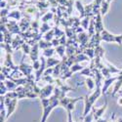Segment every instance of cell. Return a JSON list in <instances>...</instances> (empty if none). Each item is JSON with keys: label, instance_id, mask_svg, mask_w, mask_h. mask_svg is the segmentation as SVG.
Segmentation results:
<instances>
[{"label": "cell", "instance_id": "6da1fadb", "mask_svg": "<svg viewBox=\"0 0 122 122\" xmlns=\"http://www.w3.org/2000/svg\"><path fill=\"white\" fill-rule=\"evenodd\" d=\"M41 102L43 105V116H42L41 122H46L47 117L51 112V110L58 105H60V98L54 95L50 99H41Z\"/></svg>", "mask_w": 122, "mask_h": 122}, {"label": "cell", "instance_id": "7a4b0ae2", "mask_svg": "<svg viewBox=\"0 0 122 122\" xmlns=\"http://www.w3.org/2000/svg\"><path fill=\"white\" fill-rule=\"evenodd\" d=\"M102 95V90L100 86H97L96 91L90 96H85V107H84V112H83V117L87 116L90 113V110L92 109L94 103L97 101V99Z\"/></svg>", "mask_w": 122, "mask_h": 122}, {"label": "cell", "instance_id": "3957f363", "mask_svg": "<svg viewBox=\"0 0 122 122\" xmlns=\"http://www.w3.org/2000/svg\"><path fill=\"white\" fill-rule=\"evenodd\" d=\"M18 99H9L5 97V104L7 107V118L13 113V111L16 109V105H17Z\"/></svg>", "mask_w": 122, "mask_h": 122}, {"label": "cell", "instance_id": "277c9868", "mask_svg": "<svg viewBox=\"0 0 122 122\" xmlns=\"http://www.w3.org/2000/svg\"><path fill=\"white\" fill-rule=\"evenodd\" d=\"M54 90H55V88H54L53 85H47L44 88L40 89V93H39L40 99H46V98H48L49 96L52 95Z\"/></svg>", "mask_w": 122, "mask_h": 122}, {"label": "cell", "instance_id": "5b68a950", "mask_svg": "<svg viewBox=\"0 0 122 122\" xmlns=\"http://www.w3.org/2000/svg\"><path fill=\"white\" fill-rule=\"evenodd\" d=\"M107 101H106V104L100 108H97V107H92V112L94 114V119L95 120H98L99 118L102 117V115L104 114V112L107 109Z\"/></svg>", "mask_w": 122, "mask_h": 122}, {"label": "cell", "instance_id": "8992f818", "mask_svg": "<svg viewBox=\"0 0 122 122\" xmlns=\"http://www.w3.org/2000/svg\"><path fill=\"white\" fill-rule=\"evenodd\" d=\"M101 39L106 42H115L116 43V35L110 34L108 31H107L105 29L101 32Z\"/></svg>", "mask_w": 122, "mask_h": 122}, {"label": "cell", "instance_id": "52a82bcc", "mask_svg": "<svg viewBox=\"0 0 122 122\" xmlns=\"http://www.w3.org/2000/svg\"><path fill=\"white\" fill-rule=\"evenodd\" d=\"M117 80V76L116 77H110V78H106L105 82H104V86L102 88V94H106L107 90L108 89V87L111 85V83L114 82V81Z\"/></svg>", "mask_w": 122, "mask_h": 122}, {"label": "cell", "instance_id": "ba28073f", "mask_svg": "<svg viewBox=\"0 0 122 122\" xmlns=\"http://www.w3.org/2000/svg\"><path fill=\"white\" fill-rule=\"evenodd\" d=\"M19 67H20V69H21L22 71H23L27 77L30 78V73H31V70H32V67H31V66H27V65H25V64L22 62V65L20 66Z\"/></svg>", "mask_w": 122, "mask_h": 122}, {"label": "cell", "instance_id": "9c48e42d", "mask_svg": "<svg viewBox=\"0 0 122 122\" xmlns=\"http://www.w3.org/2000/svg\"><path fill=\"white\" fill-rule=\"evenodd\" d=\"M45 67H46V66H45V60H44L43 57H41V66H40V68H39L38 70H36V74H35L37 81L40 79V76L43 74L44 70H45Z\"/></svg>", "mask_w": 122, "mask_h": 122}, {"label": "cell", "instance_id": "30bf717a", "mask_svg": "<svg viewBox=\"0 0 122 122\" xmlns=\"http://www.w3.org/2000/svg\"><path fill=\"white\" fill-rule=\"evenodd\" d=\"M121 86H122V72H121L120 75L117 76V80H116V83H115V87H114V90H113L112 96H115V94L118 92V90L120 89Z\"/></svg>", "mask_w": 122, "mask_h": 122}, {"label": "cell", "instance_id": "8fae6325", "mask_svg": "<svg viewBox=\"0 0 122 122\" xmlns=\"http://www.w3.org/2000/svg\"><path fill=\"white\" fill-rule=\"evenodd\" d=\"M96 32H102L104 30V25L102 24V20H101V15L99 14L97 17V21H96Z\"/></svg>", "mask_w": 122, "mask_h": 122}, {"label": "cell", "instance_id": "7c38bea8", "mask_svg": "<svg viewBox=\"0 0 122 122\" xmlns=\"http://www.w3.org/2000/svg\"><path fill=\"white\" fill-rule=\"evenodd\" d=\"M106 64H107V68L109 69L110 73H121V72H122V70H120V69L116 68V67H115V66H113L112 65H110L108 62H106Z\"/></svg>", "mask_w": 122, "mask_h": 122}, {"label": "cell", "instance_id": "4fadbf2b", "mask_svg": "<svg viewBox=\"0 0 122 122\" xmlns=\"http://www.w3.org/2000/svg\"><path fill=\"white\" fill-rule=\"evenodd\" d=\"M37 49H38V45H35V46H34V48L31 50V54H30V58H31L32 62H35V61H37V56H38Z\"/></svg>", "mask_w": 122, "mask_h": 122}, {"label": "cell", "instance_id": "5bb4252c", "mask_svg": "<svg viewBox=\"0 0 122 122\" xmlns=\"http://www.w3.org/2000/svg\"><path fill=\"white\" fill-rule=\"evenodd\" d=\"M85 82L87 84V87L90 91H92L94 88H95V83H94V80L91 78V77H88L86 80H85Z\"/></svg>", "mask_w": 122, "mask_h": 122}, {"label": "cell", "instance_id": "9a60e30c", "mask_svg": "<svg viewBox=\"0 0 122 122\" xmlns=\"http://www.w3.org/2000/svg\"><path fill=\"white\" fill-rule=\"evenodd\" d=\"M60 63V61L56 60V59H53V58H48V61H47V67H52L53 66H56Z\"/></svg>", "mask_w": 122, "mask_h": 122}, {"label": "cell", "instance_id": "2e32d148", "mask_svg": "<svg viewBox=\"0 0 122 122\" xmlns=\"http://www.w3.org/2000/svg\"><path fill=\"white\" fill-rule=\"evenodd\" d=\"M108 4L107 1H103L102 2V7H101V14L106 15L107 12V9H108Z\"/></svg>", "mask_w": 122, "mask_h": 122}, {"label": "cell", "instance_id": "e0dca14e", "mask_svg": "<svg viewBox=\"0 0 122 122\" xmlns=\"http://www.w3.org/2000/svg\"><path fill=\"white\" fill-rule=\"evenodd\" d=\"M56 51L58 52V54L60 55V57L61 58H65V46H63V45H60V46H58L57 48H56Z\"/></svg>", "mask_w": 122, "mask_h": 122}, {"label": "cell", "instance_id": "ac0fdd59", "mask_svg": "<svg viewBox=\"0 0 122 122\" xmlns=\"http://www.w3.org/2000/svg\"><path fill=\"white\" fill-rule=\"evenodd\" d=\"M82 69H83V66H81L79 64H74V65H72L71 68H70V71L73 73V72H76V71H81Z\"/></svg>", "mask_w": 122, "mask_h": 122}, {"label": "cell", "instance_id": "d6986e66", "mask_svg": "<svg viewBox=\"0 0 122 122\" xmlns=\"http://www.w3.org/2000/svg\"><path fill=\"white\" fill-rule=\"evenodd\" d=\"M51 45H52V43L48 41H39V47L42 49H48L51 47Z\"/></svg>", "mask_w": 122, "mask_h": 122}, {"label": "cell", "instance_id": "ffe728a7", "mask_svg": "<svg viewBox=\"0 0 122 122\" xmlns=\"http://www.w3.org/2000/svg\"><path fill=\"white\" fill-rule=\"evenodd\" d=\"M5 85H6V87L8 88V90H9V89H10V90H15V89H16V86H17L16 83L12 82V81H9V80L5 81Z\"/></svg>", "mask_w": 122, "mask_h": 122}, {"label": "cell", "instance_id": "44dd1931", "mask_svg": "<svg viewBox=\"0 0 122 122\" xmlns=\"http://www.w3.org/2000/svg\"><path fill=\"white\" fill-rule=\"evenodd\" d=\"M87 60H89V58L86 55L81 54L75 58V64H78V62H82V61H87Z\"/></svg>", "mask_w": 122, "mask_h": 122}, {"label": "cell", "instance_id": "7402d4cb", "mask_svg": "<svg viewBox=\"0 0 122 122\" xmlns=\"http://www.w3.org/2000/svg\"><path fill=\"white\" fill-rule=\"evenodd\" d=\"M54 52H55V50L54 49H52V48H48V49H45L44 50V56H46V57H48V58H51V56H52L53 54H54Z\"/></svg>", "mask_w": 122, "mask_h": 122}, {"label": "cell", "instance_id": "603a6c76", "mask_svg": "<svg viewBox=\"0 0 122 122\" xmlns=\"http://www.w3.org/2000/svg\"><path fill=\"white\" fill-rule=\"evenodd\" d=\"M85 54L87 55V57L88 58H90V59H93L94 58V56H95V52H94V50L93 49H91V48H89V49H87L86 51H85Z\"/></svg>", "mask_w": 122, "mask_h": 122}, {"label": "cell", "instance_id": "cb8c5ba5", "mask_svg": "<svg viewBox=\"0 0 122 122\" xmlns=\"http://www.w3.org/2000/svg\"><path fill=\"white\" fill-rule=\"evenodd\" d=\"M53 36H54V34H53V30H51L50 32H47L46 33V35H45V40L46 41H48V42H50V41H52L53 40Z\"/></svg>", "mask_w": 122, "mask_h": 122}, {"label": "cell", "instance_id": "d4e9b609", "mask_svg": "<svg viewBox=\"0 0 122 122\" xmlns=\"http://www.w3.org/2000/svg\"><path fill=\"white\" fill-rule=\"evenodd\" d=\"M80 74H81V75H86V76L92 75V74H91V70H90V68H88V67L83 68V69L80 71Z\"/></svg>", "mask_w": 122, "mask_h": 122}, {"label": "cell", "instance_id": "484cf974", "mask_svg": "<svg viewBox=\"0 0 122 122\" xmlns=\"http://www.w3.org/2000/svg\"><path fill=\"white\" fill-rule=\"evenodd\" d=\"M93 119H94V114L93 112H90L87 116L84 117V122H92Z\"/></svg>", "mask_w": 122, "mask_h": 122}, {"label": "cell", "instance_id": "4316f807", "mask_svg": "<svg viewBox=\"0 0 122 122\" xmlns=\"http://www.w3.org/2000/svg\"><path fill=\"white\" fill-rule=\"evenodd\" d=\"M76 5H77V8L79 11H81V18H82L84 16V8L82 6V4H81L79 1H76Z\"/></svg>", "mask_w": 122, "mask_h": 122}, {"label": "cell", "instance_id": "83f0119b", "mask_svg": "<svg viewBox=\"0 0 122 122\" xmlns=\"http://www.w3.org/2000/svg\"><path fill=\"white\" fill-rule=\"evenodd\" d=\"M52 17H53V14H52V13H47V14L42 18V22H43V23H46L48 20L52 19Z\"/></svg>", "mask_w": 122, "mask_h": 122}, {"label": "cell", "instance_id": "f1b7e54d", "mask_svg": "<svg viewBox=\"0 0 122 122\" xmlns=\"http://www.w3.org/2000/svg\"><path fill=\"white\" fill-rule=\"evenodd\" d=\"M49 28H50V26H49L46 23H44V24H43V25L41 26V28H40V31H41V33H44V32L48 31Z\"/></svg>", "mask_w": 122, "mask_h": 122}, {"label": "cell", "instance_id": "f546056e", "mask_svg": "<svg viewBox=\"0 0 122 122\" xmlns=\"http://www.w3.org/2000/svg\"><path fill=\"white\" fill-rule=\"evenodd\" d=\"M7 90H8V88L6 87L5 82H1V96H4L6 94Z\"/></svg>", "mask_w": 122, "mask_h": 122}, {"label": "cell", "instance_id": "4dcf8cb0", "mask_svg": "<svg viewBox=\"0 0 122 122\" xmlns=\"http://www.w3.org/2000/svg\"><path fill=\"white\" fill-rule=\"evenodd\" d=\"M89 17H86L84 20H83V22H82V25H83V27L86 29L87 27H88V24H89Z\"/></svg>", "mask_w": 122, "mask_h": 122}, {"label": "cell", "instance_id": "1f68e13d", "mask_svg": "<svg viewBox=\"0 0 122 122\" xmlns=\"http://www.w3.org/2000/svg\"><path fill=\"white\" fill-rule=\"evenodd\" d=\"M116 43L118 44V45H122V34H120V35H116Z\"/></svg>", "mask_w": 122, "mask_h": 122}, {"label": "cell", "instance_id": "d6a6232c", "mask_svg": "<svg viewBox=\"0 0 122 122\" xmlns=\"http://www.w3.org/2000/svg\"><path fill=\"white\" fill-rule=\"evenodd\" d=\"M23 49H24V51H25V54H29L31 51L29 50V47L27 46V45H25V44H23Z\"/></svg>", "mask_w": 122, "mask_h": 122}, {"label": "cell", "instance_id": "836d02e7", "mask_svg": "<svg viewBox=\"0 0 122 122\" xmlns=\"http://www.w3.org/2000/svg\"><path fill=\"white\" fill-rule=\"evenodd\" d=\"M96 122H108V120L107 119H105V118H99L98 120H96Z\"/></svg>", "mask_w": 122, "mask_h": 122}, {"label": "cell", "instance_id": "e575fe53", "mask_svg": "<svg viewBox=\"0 0 122 122\" xmlns=\"http://www.w3.org/2000/svg\"><path fill=\"white\" fill-rule=\"evenodd\" d=\"M117 104H118L119 106H122V98H121V99H119V100L117 101Z\"/></svg>", "mask_w": 122, "mask_h": 122}, {"label": "cell", "instance_id": "d590c367", "mask_svg": "<svg viewBox=\"0 0 122 122\" xmlns=\"http://www.w3.org/2000/svg\"><path fill=\"white\" fill-rule=\"evenodd\" d=\"M117 122H122V117H120V118H118V120H117Z\"/></svg>", "mask_w": 122, "mask_h": 122}, {"label": "cell", "instance_id": "8d00e7d4", "mask_svg": "<svg viewBox=\"0 0 122 122\" xmlns=\"http://www.w3.org/2000/svg\"><path fill=\"white\" fill-rule=\"evenodd\" d=\"M107 3H109V2H110V0H107Z\"/></svg>", "mask_w": 122, "mask_h": 122}, {"label": "cell", "instance_id": "74e56055", "mask_svg": "<svg viewBox=\"0 0 122 122\" xmlns=\"http://www.w3.org/2000/svg\"><path fill=\"white\" fill-rule=\"evenodd\" d=\"M112 122H115V121H112Z\"/></svg>", "mask_w": 122, "mask_h": 122}]
</instances>
